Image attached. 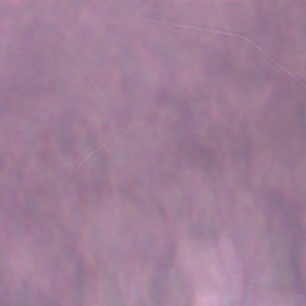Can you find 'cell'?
Segmentation results:
<instances>
[]
</instances>
